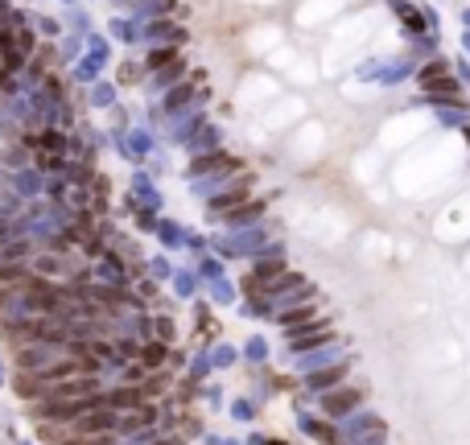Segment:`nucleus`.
<instances>
[{"instance_id": "3", "label": "nucleus", "mask_w": 470, "mask_h": 445, "mask_svg": "<svg viewBox=\"0 0 470 445\" xmlns=\"http://www.w3.org/2000/svg\"><path fill=\"white\" fill-rule=\"evenodd\" d=\"M112 425H115L112 412H83V429H91V433L95 429H112Z\"/></svg>"}, {"instance_id": "6", "label": "nucleus", "mask_w": 470, "mask_h": 445, "mask_svg": "<svg viewBox=\"0 0 470 445\" xmlns=\"http://www.w3.org/2000/svg\"><path fill=\"white\" fill-rule=\"evenodd\" d=\"M314 318V310L305 305V310H293V313H281V321L285 326H302V321H310Z\"/></svg>"}, {"instance_id": "5", "label": "nucleus", "mask_w": 470, "mask_h": 445, "mask_svg": "<svg viewBox=\"0 0 470 445\" xmlns=\"http://www.w3.org/2000/svg\"><path fill=\"white\" fill-rule=\"evenodd\" d=\"M359 400V392H338V396H330V412H343V409H351V404Z\"/></svg>"}, {"instance_id": "9", "label": "nucleus", "mask_w": 470, "mask_h": 445, "mask_svg": "<svg viewBox=\"0 0 470 445\" xmlns=\"http://www.w3.org/2000/svg\"><path fill=\"white\" fill-rule=\"evenodd\" d=\"M66 445H112V437H83V441H66Z\"/></svg>"}, {"instance_id": "2", "label": "nucleus", "mask_w": 470, "mask_h": 445, "mask_svg": "<svg viewBox=\"0 0 470 445\" xmlns=\"http://www.w3.org/2000/svg\"><path fill=\"white\" fill-rule=\"evenodd\" d=\"M326 339H330V330L318 326V330H302V334H293L289 347L293 351H305V347H318V342H326Z\"/></svg>"}, {"instance_id": "1", "label": "nucleus", "mask_w": 470, "mask_h": 445, "mask_svg": "<svg viewBox=\"0 0 470 445\" xmlns=\"http://www.w3.org/2000/svg\"><path fill=\"white\" fill-rule=\"evenodd\" d=\"M211 170H235V157H227V153H215V157H203L190 165V173H211Z\"/></svg>"}, {"instance_id": "7", "label": "nucleus", "mask_w": 470, "mask_h": 445, "mask_svg": "<svg viewBox=\"0 0 470 445\" xmlns=\"http://www.w3.org/2000/svg\"><path fill=\"white\" fill-rule=\"evenodd\" d=\"M34 268H37V272L50 276V272H58L63 264H58V256H42V260H34Z\"/></svg>"}, {"instance_id": "8", "label": "nucleus", "mask_w": 470, "mask_h": 445, "mask_svg": "<svg viewBox=\"0 0 470 445\" xmlns=\"http://www.w3.org/2000/svg\"><path fill=\"white\" fill-rule=\"evenodd\" d=\"M190 91H195V87H178V91H169V107H178L182 99H190Z\"/></svg>"}, {"instance_id": "4", "label": "nucleus", "mask_w": 470, "mask_h": 445, "mask_svg": "<svg viewBox=\"0 0 470 445\" xmlns=\"http://www.w3.org/2000/svg\"><path fill=\"white\" fill-rule=\"evenodd\" d=\"M425 87H442V91H454V83H450V74H445L442 71V66H429V71H425Z\"/></svg>"}]
</instances>
